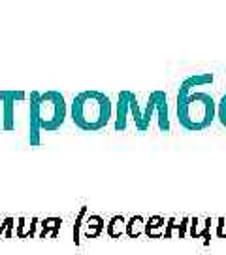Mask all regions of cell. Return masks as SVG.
<instances>
[{
	"instance_id": "1",
	"label": "cell",
	"mask_w": 226,
	"mask_h": 255,
	"mask_svg": "<svg viewBox=\"0 0 226 255\" xmlns=\"http://www.w3.org/2000/svg\"><path fill=\"white\" fill-rule=\"evenodd\" d=\"M68 108L64 95L59 91H45L30 93V130H28V140L30 146H40V132L49 130L55 132L64 125Z\"/></svg>"
},
{
	"instance_id": "2",
	"label": "cell",
	"mask_w": 226,
	"mask_h": 255,
	"mask_svg": "<svg viewBox=\"0 0 226 255\" xmlns=\"http://www.w3.org/2000/svg\"><path fill=\"white\" fill-rule=\"evenodd\" d=\"M70 118L75 127L94 132L108 125L113 118V104L106 93L83 91L75 95L70 106Z\"/></svg>"
},
{
	"instance_id": "3",
	"label": "cell",
	"mask_w": 226,
	"mask_h": 255,
	"mask_svg": "<svg viewBox=\"0 0 226 255\" xmlns=\"http://www.w3.org/2000/svg\"><path fill=\"white\" fill-rule=\"evenodd\" d=\"M156 101H158V91H153L147 97L145 108L140 106L138 95L132 91H121L117 97V114H115V123L113 128L117 132H123L128 128V123H134L136 130L147 132L151 119L156 116Z\"/></svg>"
},
{
	"instance_id": "4",
	"label": "cell",
	"mask_w": 226,
	"mask_h": 255,
	"mask_svg": "<svg viewBox=\"0 0 226 255\" xmlns=\"http://www.w3.org/2000/svg\"><path fill=\"white\" fill-rule=\"evenodd\" d=\"M177 121L183 128L198 132L208 128L217 118V102L208 93H190L177 101Z\"/></svg>"
},
{
	"instance_id": "5",
	"label": "cell",
	"mask_w": 226,
	"mask_h": 255,
	"mask_svg": "<svg viewBox=\"0 0 226 255\" xmlns=\"http://www.w3.org/2000/svg\"><path fill=\"white\" fill-rule=\"evenodd\" d=\"M27 99L25 91H0L2 102V127L4 130L15 128V104Z\"/></svg>"
},
{
	"instance_id": "6",
	"label": "cell",
	"mask_w": 226,
	"mask_h": 255,
	"mask_svg": "<svg viewBox=\"0 0 226 255\" xmlns=\"http://www.w3.org/2000/svg\"><path fill=\"white\" fill-rule=\"evenodd\" d=\"M213 80H215V78H213V74L211 72H202V74H192V76H189V78L179 85L177 101L185 99V97H189L190 93L194 91L196 87H204V85L213 83Z\"/></svg>"
},
{
	"instance_id": "7",
	"label": "cell",
	"mask_w": 226,
	"mask_h": 255,
	"mask_svg": "<svg viewBox=\"0 0 226 255\" xmlns=\"http://www.w3.org/2000/svg\"><path fill=\"white\" fill-rule=\"evenodd\" d=\"M189 237L190 238H204V244L209 246L211 242V218H190L189 223Z\"/></svg>"
},
{
	"instance_id": "8",
	"label": "cell",
	"mask_w": 226,
	"mask_h": 255,
	"mask_svg": "<svg viewBox=\"0 0 226 255\" xmlns=\"http://www.w3.org/2000/svg\"><path fill=\"white\" fill-rule=\"evenodd\" d=\"M189 223H190V218H183L177 223V219L175 218H170L166 219V227H164V238H187L189 235Z\"/></svg>"
},
{
	"instance_id": "9",
	"label": "cell",
	"mask_w": 226,
	"mask_h": 255,
	"mask_svg": "<svg viewBox=\"0 0 226 255\" xmlns=\"http://www.w3.org/2000/svg\"><path fill=\"white\" fill-rule=\"evenodd\" d=\"M17 227H15V237L17 238H36L38 237V227H40V219L32 218H19Z\"/></svg>"
},
{
	"instance_id": "10",
	"label": "cell",
	"mask_w": 226,
	"mask_h": 255,
	"mask_svg": "<svg viewBox=\"0 0 226 255\" xmlns=\"http://www.w3.org/2000/svg\"><path fill=\"white\" fill-rule=\"evenodd\" d=\"M156 121L158 128L162 132H170V118H168V95L164 91H158V101H156Z\"/></svg>"
},
{
	"instance_id": "11",
	"label": "cell",
	"mask_w": 226,
	"mask_h": 255,
	"mask_svg": "<svg viewBox=\"0 0 226 255\" xmlns=\"http://www.w3.org/2000/svg\"><path fill=\"white\" fill-rule=\"evenodd\" d=\"M83 227H85V233H81L85 238H98L102 235V231L106 229V221L96 216V214H89L87 219H85V223H83Z\"/></svg>"
},
{
	"instance_id": "12",
	"label": "cell",
	"mask_w": 226,
	"mask_h": 255,
	"mask_svg": "<svg viewBox=\"0 0 226 255\" xmlns=\"http://www.w3.org/2000/svg\"><path fill=\"white\" fill-rule=\"evenodd\" d=\"M63 227V218H45L40 221V233L36 238H57L59 237V231Z\"/></svg>"
},
{
	"instance_id": "13",
	"label": "cell",
	"mask_w": 226,
	"mask_h": 255,
	"mask_svg": "<svg viewBox=\"0 0 226 255\" xmlns=\"http://www.w3.org/2000/svg\"><path fill=\"white\" fill-rule=\"evenodd\" d=\"M164 227H166V219L162 216H151L145 219L144 235L149 238H164Z\"/></svg>"
},
{
	"instance_id": "14",
	"label": "cell",
	"mask_w": 226,
	"mask_h": 255,
	"mask_svg": "<svg viewBox=\"0 0 226 255\" xmlns=\"http://www.w3.org/2000/svg\"><path fill=\"white\" fill-rule=\"evenodd\" d=\"M87 216H89V206H81L79 212L75 214V221H74V227H72V240L75 246L81 244V229H83V223H85Z\"/></svg>"
},
{
	"instance_id": "15",
	"label": "cell",
	"mask_w": 226,
	"mask_h": 255,
	"mask_svg": "<svg viewBox=\"0 0 226 255\" xmlns=\"http://www.w3.org/2000/svg\"><path fill=\"white\" fill-rule=\"evenodd\" d=\"M125 227H127V219L123 216H113L106 223V233L109 238H121L125 235Z\"/></svg>"
},
{
	"instance_id": "16",
	"label": "cell",
	"mask_w": 226,
	"mask_h": 255,
	"mask_svg": "<svg viewBox=\"0 0 226 255\" xmlns=\"http://www.w3.org/2000/svg\"><path fill=\"white\" fill-rule=\"evenodd\" d=\"M145 229V218L142 216H132L130 219H127V227H125V233H127L130 238H138L144 235Z\"/></svg>"
},
{
	"instance_id": "17",
	"label": "cell",
	"mask_w": 226,
	"mask_h": 255,
	"mask_svg": "<svg viewBox=\"0 0 226 255\" xmlns=\"http://www.w3.org/2000/svg\"><path fill=\"white\" fill-rule=\"evenodd\" d=\"M13 227H15V219L6 218L0 223V235L6 238H13Z\"/></svg>"
},
{
	"instance_id": "18",
	"label": "cell",
	"mask_w": 226,
	"mask_h": 255,
	"mask_svg": "<svg viewBox=\"0 0 226 255\" xmlns=\"http://www.w3.org/2000/svg\"><path fill=\"white\" fill-rule=\"evenodd\" d=\"M217 119L221 121V125L226 128V95H223V99L217 102Z\"/></svg>"
},
{
	"instance_id": "19",
	"label": "cell",
	"mask_w": 226,
	"mask_h": 255,
	"mask_svg": "<svg viewBox=\"0 0 226 255\" xmlns=\"http://www.w3.org/2000/svg\"><path fill=\"white\" fill-rule=\"evenodd\" d=\"M215 235L219 238H226V218L217 219V231H215Z\"/></svg>"
},
{
	"instance_id": "20",
	"label": "cell",
	"mask_w": 226,
	"mask_h": 255,
	"mask_svg": "<svg viewBox=\"0 0 226 255\" xmlns=\"http://www.w3.org/2000/svg\"><path fill=\"white\" fill-rule=\"evenodd\" d=\"M0 238H2V235H0Z\"/></svg>"
}]
</instances>
